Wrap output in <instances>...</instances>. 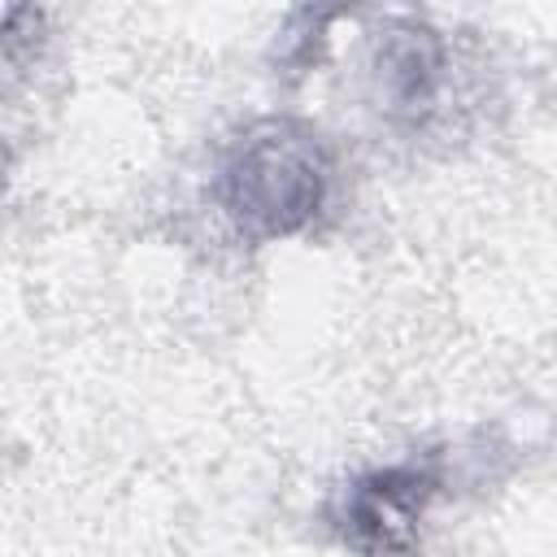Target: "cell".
I'll return each instance as SVG.
<instances>
[{"instance_id": "6da1fadb", "label": "cell", "mask_w": 557, "mask_h": 557, "mask_svg": "<svg viewBox=\"0 0 557 557\" xmlns=\"http://www.w3.org/2000/svg\"><path fill=\"white\" fill-rule=\"evenodd\" d=\"M209 196L244 244L305 235L335 196V148L300 117H257L218 152Z\"/></svg>"}, {"instance_id": "7a4b0ae2", "label": "cell", "mask_w": 557, "mask_h": 557, "mask_svg": "<svg viewBox=\"0 0 557 557\" xmlns=\"http://www.w3.org/2000/svg\"><path fill=\"white\" fill-rule=\"evenodd\" d=\"M457 483V448H422L413 457L352 474L326 505V522L357 557H418L431 513Z\"/></svg>"}, {"instance_id": "3957f363", "label": "cell", "mask_w": 557, "mask_h": 557, "mask_svg": "<svg viewBox=\"0 0 557 557\" xmlns=\"http://www.w3.org/2000/svg\"><path fill=\"white\" fill-rule=\"evenodd\" d=\"M370 78L387 122L426 131L453 87V48L440 30L413 17H392L370 52Z\"/></svg>"}]
</instances>
